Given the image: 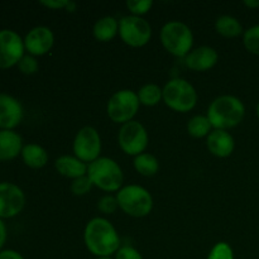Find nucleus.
<instances>
[{
  "label": "nucleus",
  "mask_w": 259,
  "mask_h": 259,
  "mask_svg": "<svg viewBox=\"0 0 259 259\" xmlns=\"http://www.w3.org/2000/svg\"><path fill=\"white\" fill-rule=\"evenodd\" d=\"M83 240L89 252L98 258L110 257L120 248V238L114 225L104 218H94L83 232Z\"/></svg>",
  "instance_id": "f257e3e1"
},
{
  "label": "nucleus",
  "mask_w": 259,
  "mask_h": 259,
  "mask_svg": "<svg viewBox=\"0 0 259 259\" xmlns=\"http://www.w3.org/2000/svg\"><path fill=\"white\" fill-rule=\"evenodd\" d=\"M245 115V106L240 99L233 95H222L215 99L207 109V118L214 129L227 131L239 125Z\"/></svg>",
  "instance_id": "f03ea898"
},
{
  "label": "nucleus",
  "mask_w": 259,
  "mask_h": 259,
  "mask_svg": "<svg viewBox=\"0 0 259 259\" xmlns=\"http://www.w3.org/2000/svg\"><path fill=\"white\" fill-rule=\"evenodd\" d=\"M88 176L94 186L106 192L119 191L124 180L120 166L108 157H100L91 162L88 167Z\"/></svg>",
  "instance_id": "7ed1b4c3"
},
{
  "label": "nucleus",
  "mask_w": 259,
  "mask_h": 259,
  "mask_svg": "<svg viewBox=\"0 0 259 259\" xmlns=\"http://www.w3.org/2000/svg\"><path fill=\"white\" fill-rule=\"evenodd\" d=\"M159 37L163 47L176 57H186L192 51L194 34L189 25L179 20L166 23L162 27Z\"/></svg>",
  "instance_id": "20e7f679"
},
{
  "label": "nucleus",
  "mask_w": 259,
  "mask_h": 259,
  "mask_svg": "<svg viewBox=\"0 0 259 259\" xmlns=\"http://www.w3.org/2000/svg\"><path fill=\"white\" fill-rule=\"evenodd\" d=\"M119 207L134 218L147 217L153 209V199L148 190L138 185L121 187L116 194Z\"/></svg>",
  "instance_id": "39448f33"
},
{
  "label": "nucleus",
  "mask_w": 259,
  "mask_h": 259,
  "mask_svg": "<svg viewBox=\"0 0 259 259\" xmlns=\"http://www.w3.org/2000/svg\"><path fill=\"white\" fill-rule=\"evenodd\" d=\"M162 90H163V101L172 110L187 113L196 106V90L189 81L184 78H172Z\"/></svg>",
  "instance_id": "423d86ee"
},
{
  "label": "nucleus",
  "mask_w": 259,
  "mask_h": 259,
  "mask_svg": "<svg viewBox=\"0 0 259 259\" xmlns=\"http://www.w3.org/2000/svg\"><path fill=\"white\" fill-rule=\"evenodd\" d=\"M139 99L137 93L132 90H120L116 91L108 101L106 111L108 115L114 123L125 124L133 120L138 111Z\"/></svg>",
  "instance_id": "0eeeda50"
},
{
  "label": "nucleus",
  "mask_w": 259,
  "mask_h": 259,
  "mask_svg": "<svg viewBox=\"0 0 259 259\" xmlns=\"http://www.w3.org/2000/svg\"><path fill=\"white\" fill-rule=\"evenodd\" d=\"M121 40L131 47H143L151 40L152 27L144 18L126 15L119 20Z\"/></svg>",
  "instance_id": "6e6552de"
},
{
  "label": "nucleus",
  "mask_w": 259,
  "mask_h": 259,
  "mask_svg": "<svg viewBox=\"0 0 259 259\" xmlns=\"http://www.w3.org/2000/svg\"><path fill=\"white\" fill-rule=\"evenodd\" d=\"M118 142L124 153L137 157L148 146V133L141 121L131 120L119 129Z\"/></svg>",
  "instance_id": "1a4fd4ad"
},
{
  "label": "nucleus",
  "mask_w": 259,
  "mask_h": 259,
  "mask_svg": "<svg viewBox=\"0 0 259 259\" xmlns=\"http://www.w3.org/2000/svg\"><path fill=\"white\" fill-rule=\"evenodd\" d=\"M73 153L85 163H91L100 158L101 138L99 132L93 126L81 128L73 139Z\"/></svg>",
  "instance_id": "9d476101"
},
{
  "label": "nucleus",
  "mask_w": 259,
  "mask_h": 259,
  "mask_svg": "<svg viewBox=\"0 0 259 259\" xmlns=\"http://www.w3.org/2000/svg\"><path fill=\"white\" fill-rule=\"evenodd\" d=\"M24 39L12 29H0V68L7 70L18 65L24 56Z\"/></svg>",
  "instance_id": "9b49d317"
},
{
  "label": "nucleus",
  "mask_w": 259,
  "mask_h": 259,
  "mask_svg": "<svg viewBox=\"0 0 259 259\" xmlns=\"http://www.w3.org/2000/svg\"><path fill=\"white\" fill-rule=\"evenodd\" d=\"M25 195L12 182H0V219H10L23 211Z\"/></svg>",
  "instance_id": "f8f14e48"
},
{
  "label": "nucleus",
  "mask_w": 259,
  "mask_h": 259,
  "mask_svg": "<svg viewBox=\"0 0 259 259\" xmlns=\"http://www.w3.org/2000/svg\"><path fill=\"white\" fill-rule=\"evenodd\" d=\"M24 110L18 99L0 94V131H13L23 120Z\"/></svg>",
  "instance_id": "ddd939ff"
},
{
  "label": "nucleus",
  "mask_w": 259,
  "mask_h": 259,
  "mask_svg": "<svg viewBox=\"0 0 259 259\" xmlns=\"http://www.w3.org/2000/svg\"><path fill=\"white\" fill-rule=\"evenodd\" d=\"M55 43V35L48 27L38 25L32 28L24 38V47L29 55L43 56L50 52Z\"/></svg>",
  "instance_id": "4468645a"
},
{
  "label": "nucleus",
  "mask_w": 259,
  "mask_h": 259,
  "mask_svg": "<svg viewBox=\"0 0 259 259\" xmlns=\"http://www.w3.org/2000/svg\"><path fill=\"white\" fill-rule=\"evenodd\" d=\"M219 60V55L217 51L209 46H201L192 50L185 57V65L192 71L202 72L214 67Z\"/></svg>",
  "instance_id": "2eb2a0df"
},
{
  "label": "nucleus",
  "mask_w": 259,
  "mask_h": 259,
  "mask_svg": "<svg viewBox=\"0 0 259 259\" xmlns=\"http://www.w3.org/2000/svg\"><path fill=\"white\" fill-rule=\"evenodd\" d=\"M207 149L210 153L220 158H227L234 152L235 142L232 134L227 131H220L214 129L211 133L207 136Z\"/></svg>",
  "instance_id": "dca6fc26"
},
{
  "label": "nucleus",
  "mask_w": 259,
  "mask_h": 259,
  "mask_svg": "<svg viewBox=\"0 0 259 259\" xmlns=\"http://www.w3.org/2000/svg\"><path fill=\"white\" fill-rule=\"evenodd\" d=\"M23 139L14 131H0V162L17 158L23 149Z\"/></svg>",
  "instance_id": "f3484780"
},
{
  "label": "nucleus",
  "mask_w": 259,
  "mask_h": 259,
  "mask_svg": "<svg viewBox=\"0 0 259 259\" xmlns=\"http://www.w3.org/2000/svg\"><path fill=\"white\" fill-rule=\"evenodd\" d=\"M55 167L62 176L76 180L88 175L89 166L75 156H61L56 159Z\"/></svg>",
  "instance_id": "a211bd4d"
},
{
  "label": "nucleus",
  "mask_w": 259,
  "mask_h": 259,
  "mask_svg": "<svg viewBox=\"0 0 259 259\" xmlns=\"http://www.w3.org/2000/svg\"><path fill=\"white\" fill-rule=\"evenodd\" d=\"M23 162L30 168H42L48 162V153L42 146L35 143L25 144L22 149Z\"/></svg>",
  "instance_id": "6ab92c4d"
},
{
  "label": "nucleus",
  "mask_w": 259,
  "mask_h": 259,
  "mask_svg": "<svg viewBox=\"0 0 259 259\" xmlns=\"http://www.w3.org/2000/svg\"><path fill=\"white\" fill-rule=\"evenodd\" d=\"M93 33L99 42H109L119 33V20L110 15L100 18L94 25Z\"/></svg>",
  "instance_id": "aec40b11"
},
{
  "label": "nucleus",
  "mask_w": 259,
  "mask_h": 259,
  "mask_svg": "<svg viewBox=\"0 0 259 259\" xmlns=\"http://www.w3.org/2000/svg\"><path fill=\"white\" fill-rule=\"evenodd\" d=\"M215 29L225 38H235L243 33V25L232 15H220L215 22Z\"/></svg>",
  "instance_id": "412c9836"
},
{
  "label": "nucleus",
  "mask_w": 259,
  "mask_h": 259,
  "mask_svg": "<svg viewBox=\"0 0 259 259\" xmlns=\"http://www.w3.org/2000/svg\"><path fill=\"white\" fill-rule=\"evenodd\" d=\"M134 168L143 176H154L159 169V162L153 154L142 153L134 158Z\"/></svg>",
  "instance_id": "4be33fe9"
},
{
  "label": "nucleus",
  "mask_w": 259,
  "mask_h": 259,
  "mask_svg": "<svg viewBox=\"0 0 259 259\" xmlns=\"http://www.w3.org/2000/svg\"><path fill=\"white\" fill-rule=\"evenodd\" d=\"M139 103L146 106H154L163 99V90L156 83H147L137 93Z\"/></svg>",
  "instance_id": "5701e85b"
},
{
  "label": "nucleus",
  "mask_w": 259,
  "mask_h": 259,
  "mask_svg": "<svg viewBox=\"0 0 259 259\" xmlns=\"http://www.w3.org/2000/svg\"><path fill=\"white\" fill-rule=\"evenodd\" d=\"M211 123L207 115H195L187 123V132L194 138H202L211 133Z\"/></svg>",
  "instance_id": "b1692460"
},
{
  "label": "nucleus",
  "mask_w": 259,
  "mask_h": 259,
  "mask_svg": "<svg viewBox=\"0 0 259 259\" xmlns=\"http://www.w3.org/2000/svg\"><path fill=\"white\" fill-rule=\"evenodd\" d=\"M243 42L250 53L259 56V24L245 30L243 34Z\"/></svg>",
  "instance_id": "393cba45"
},
{
  "label": "nucleus",
  "mask_w": 259,
  "mask_h": 259,
  "mask_svg": "<svg viewBox=\"0 0 259 259\" xmlns=\"http://www.w3.org/2000/svg\"><path fill=\"white\" fill-rule=\"evenodd\" d=\"M207 259H234V252L228 243L219 242L210 250Z\"/></svg>",
  "instance_id": "a878e982"
},
{
  "label": "nucleus",
  "mask_w": 259,
  "mask_h": 259,
  "mask_svg": "<svg viewBox=\"0 0 259 259\" xmlns=\"http://www.w3.org/2000/svg\"><path fill=\"white\" fill-rule=\"evenodd\" d=\"M93 186L94 184L90 180V177L88 175H85V176L73 180L72 184H71V191L76 196H83V195H86L90 191Z\"/></svg>",
  "instance_id": "bb28decb"
},
{
  "label": "nucleus",
  "mask_w": 259,
  "mask_h": 259,
  "mask_svg": "<svg viewBox=\"0 0 259 259\" xmlns=\"http://www.w3.org/2000/svg\"><path fill=\"white\" fill-rule=\"evenodd\" d=\"M153 2L152 0H128L126 2V8L132 15H137V17H142L143 14L148 13L151 10Z\"/></svg>",
  "instance_id": "cd10ccee"
},
{
  "label": "nucleus",
  "mask_w": 259,
  "mask_h": 259,
  "mask_svg": "<svg viewBox=\"0 0 259 259\" xmlns=\"http://www.w3.org/2000/svg\"><path fill=\"white\" fill-rule=\"evenodd\" d=\"M18 68L22 73L24 75H34L35 72L39 68V65H38V61L35 60L34 56L32 55H24L22 57V60L18 62Z\"/></svg>",
  "instance_id": "c85d7f7f"
},
{
  "label": "nucleus",
  "mask_w": 259,
  "mask_h": 259,
  "mask_svg": "<svg viewBox=\"0 0 259 259\" xmlns=\"http://www.w3.org/2000/svg\"><path fill=\"white\" fill-rule=\"evenodd\" d=\"M118 207L119 204L116 196H111V195H105L98 202V209L106 215L115 212Z\"/></svg>",
  "instance_id": "c756f323"
},
{
  "label": "nucleus",
  "mask_w": 259,
  "mask_h": 259,
  "mask_svg": "<svg viewBox=\"0 0 259 259\" xmlns=\"http://www.w3.org/2000/svg\"><path fill=\"white\" fill-rule=\"evenodd\" d=\"M115 259H143V257L136 248L131 245H124L119 248L118 252L115 253Z\"/></svg>",
  "instance_id": "7c9ffc66"
},
{
  "label": "nucleus",
  "mask_w": 259,
  "mask_h": 259,
  "mask_svg": "<svg viewBox=\"0 0 259 259\" xmlns=\"http://www.w3.org/2000/svg\"><path fill=\"white\" fill-rule=\"evenodd\" d=\"M40 4L50 9H66L68 0H42Z\"/></svg>",
  "instance_id": "2f4dec72"
},
{
  "label": "nucleus",
  "mask_w": 259,
  "mask_h": 259,
  "mask_svg": "<svg viewBox=\"0 0 259 259\" xmlns=\"http://www.w3.org/2000/svg\"><path fill=\"white\" fill-rule=\"evenodd\" d=\"M0 259H25L19 252L14 249H3L0 252Z\"/></svg>",
  "instance_id": "473e14b6"
},
{
  "label": "nucleus",
  "mask_w": 259,
  "mask_h": 259,
  "mask_svg": "<svg viewBox=\"0 0 259 259\" xmlns=\"http://www.w3.org/2000/svg\"><path fill=\"white\" fill-rule=\"evenodd\" d=\"M7 235H8L7 227H5L3 219H0V252L3 250V247H4L5 242H7Z\"/></svg>",
  "instance_id": "72a5a7b5"
},
{
  "label": "nucleus",
  "mask_w": 259,
  "mask_h": 259,
  "mask_svg": "<svg viewBox=\"0 0 259 259\" xmlns=\"http://www.w3.org/2000/svg\"><path fill=\"white\" fill-rule=\"evenodd\" d=\"M244 5H247L250 9H257L259 8V0H245Z\"/></svg>",
  "instance_id": "f704fd0d"
},
{
  "label": "nucleus",
  "mask_w": 259,
  "mask_h": 259,
  "mask_svg": "<svg viewBox=\"0 0 259 259\" xmlns=\"http://www.w3.org/2000/svg\"><path fill=\"white\" fill-rule=\"evenodd\" d=\"M66 10H67V12H75V10H76V3L68 0V4H67V7H66Z\"/></svg>",
  "instance_id": "c9c22d12"
},
{
  "label": "nucleus",
  "mask_w": 259,
  "mask_h": 259,
  "mask_svg": "<svg viewBox=\"0 0 259 259\" xmlns=\"http://www.w3.org/2000/svg\"><path fill=\"white\" fill-rule=\"evenodd\" d=\"M257 115H258V118H259V103H258V105H257Z\"/></svg>",
  "instance_id": "e433bc0d"
},
{
  "label": "nucleus",
  "mask_w": 259,
  "mask_h": 259,
  "mask_svg": "<svg viewBox=\"0 0 259 259\" xmlns=\"http://www.w3.org/2000/svg\"><path fill=\"white\" fill-rule=\"evenodd\" d=\"M98 259H111L110 257H103V258H98Z\"/></svg>",
  "instance_id": "4c0bfd02"
}]
</instances>
